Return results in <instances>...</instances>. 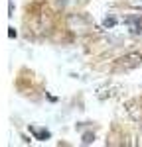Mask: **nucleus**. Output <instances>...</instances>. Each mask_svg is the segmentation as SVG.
Returning a JSON list of instances; mask_svg holds the SVG:
<instances>
[{
  "label": "nucleus",
  "mask_w": 142,
  "mask_h": 147,
  "mask_svg": "<svg viewBox=\"0 0 142 147\" xmlns=\"http://www.w3.org/2000/svg\"><path fill=\"white\" fill-rule=\"evenodd\" d=\"M115 24H117V18H115V16H106L105 20H103V26H105V28H113Z\"/></svg>",
  "instance_id": "20e7f679"
},
{
  "label": "nucleus",
  "mask_w": 142,
  "mask_h": 147,
  "mask_svg": "<svg viewBox=\"0 0 142 147\" xmlns=\"http://www.w3.org/2000/svg\"><path fill=\"white\" fill-rule=\"evenodd\" d=\"M30 131H32L38 139H47V137H49V131H47V129H36V127H30Z\"/></svg>",
  "instance_id": "7ed1b4c3"
},
{
  "label": "nucleus",
  "mask_w": 142,
  "mask_h": 147,
  "mask_svg": "<svg viewBox=\"0 0 142 147\" xmlns=\"http://www.w3.org/2000/svg\"><path fill=\"white\" fill-rule=\"evenodd\" d=\"M130 8H136V10H142V0H126Z\"/></svg>",
  "instance_id": "39448f33"
},
{
  "label": "nucleus",
  "mask_w": 142,
  "mask_h": 147,
  "mask_svg": "<svg viewBox=\"0 0 142 147\" xmlns=\"http://www.w3.org/2000/svg\"><path fill=\"white\" fill-rule=\"evenodd\" d=\"M8 35H10V37H16V30H14V28H10V32H8Z\"/></svg>",
  "instance_id": "0eeeda50"
},
{
  "label": "nucleus",
  "mask_w": 142,
  "mask_h": 147,
  "mask_svg": "<svg viewBox=\"0 0 142 147\" xmlns=\"http://www.w3.org/2000/svg\"><path fill=\"white\" fill-rule=\"evenodd\" d=\"M91 141H93V136H91V134H87L85 139H83V143H91Z\"/></svg>",
  "instance_id": "423d86ee"
},
{
  "label": "nucleus",
  "mask_w": 142,
  "mask_h": 147,
  "mask_svg": "<svg viewBox=\"0 0 142 147\" xmlns=\"http://www.w3.org/2000/svg\"><path fill=\"white\" fill-rule=\"evenodd\" d=\"M124 22L128 24V28H130L132 34H140V32H142V20L138 18V16H130V18L124 20Z\"/></svg>",
  "instance_id": "f03ea898"
},
{
  "label": "nucleus",
  "mask_w": 142,
  "mask_h": 147,
  "mask_svg": "<svg viewBox=\"0 0 142 147\" xmlns=\"http://www.w3.org/2000/svg\"><path fill=\"white\" fill-rule=\"evenodd\" d=\"M142 63V53H128V55H124V57H120L118 59V63H117V69H134V67H138Z\"/></svg>",
  "instance_id": "f257e3e1"
}]
</instances>
